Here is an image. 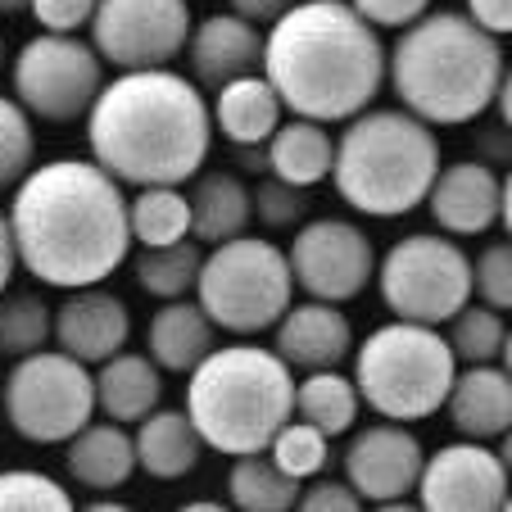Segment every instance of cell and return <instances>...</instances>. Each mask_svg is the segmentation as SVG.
Masks as SVG:
<instances>
[{"label":"cell","mask_w":512,"mask_h":512,"mask_svg":"<svg viewBox=\"0 0 512 512\" xmlns=\"http://www.w3.org/2000/svg\"><path fill=\"white\" fill-rule=\"evenodd\" d=\"M295 508L304 512H358L363 508V494L354 490L349 481H340V476H313L309 490H300V503Z\"/></svg>","instance_id":"obj_39"},{"label":"cell","mask_w":512,"mask_h":512,"mask_svg":"<svg viewBox=\"0 0 512 512\" xmlns=\"http://www.w3.org/2000/svg\"><path fill=\"white\" fill-rule=\"evenodd\" d=\"M73 494L64 481L37 467H5L0 472V512H68Z\"/></svg>","instance_id":"obj_35"},{"label":"cell","mask_w":512,"mask_h":512,"mask_svg":"<svg viewBox=\"0 0 512 512\" xmlns=\"http://www.w3.org/2000/svg\"><path fill=\"white\" fill-rule=\"evenodd\" d=\"M186 512H223L227 503H218V499H191V503H182Z\"/></svg>","instance_id":"obj_47"},{"label":"cell","mask_w":512,"mask_h":512,"mask_svg":"<svg viewBox=\"0 0 512 512\" xmlns=\"http://www.w3.org/2000/svg\"><path fill=\"white\" fill-rule=\"evenodd\" d=\"M503 508H508V512H512V490H508V499H503Z\"/></svg>","instance_id":"obj_52"},{"label":"cell","mask_w":512,"mask_h":512,"mask_svg":"<svg viewBox=\"0 0 512 512\" xmlns=\"http://www.w3.org/2000/svg\"><path fill=\"white\" fill-rule=\"evenodd\" d=\"M512 490V476L503 467L499 449L485 440H458L435 449L417 481V508L426 512H494L503 508Z\"/></svg>","instance_id":"obj_14"},{"label":"cell","mask_w":512,"mask_h":512,"mask_svg":"<svg viewBox=\"0 0 512 512\" xmlns=\"http://www.w3.org/2000/svg\"><path fill=\"white\" fill-rule=\"evenodd\" d=\"M268 454H272V463H277L281 472L295 476V481L304 485L331 463V435L318 431L313 422H304V417H290V422L272 435Z\"/></svg>","instance_id":"obj_34"},{"label":"cell","mask_w":512,"mask_h":512,"mask_svg":"<svg viewBox=\"0 0 512 512\" xmlns=\"http://www.w3.org/2000/svg\"><path fill=\"white\" fill-rule=\"evenodd\" d=\"M41 32H82L96 14V0H28Z\"/></svg>","instance_id":"obj_40"},{"label":"cell","mask_w":512,"mask_h":512,"mask_svg":"<svg viewBox=\"0 0 512 512\" xmlns=\"http://www.w3.org/2000/svg\"><path fill=\"white\" fill-rule=\"evenodd\" d=\"M5 218L19 268L41 286H100L132 254L123 182L96 159L32 164L10 191Z\"/></svg>","instance_id":"obj_1"},{"label":"cell","mask_w":512,"mask_h":512,"mask_svg":"<svg viewBox=\"0 0 512 512\" xmlns=\"http://www.w3.org/2000/svg\"><path fill=\"white\" fill-rule=\"evenodd\" d=\"M91 377H96V413H105L109 422L136 426L164 404V368L150 354L118 349L105 363H96Z\"/></svg>","instance_id":"obj_22"},{"label":"cell","mask_w":512,"mask_h":512,"mask_svg":"<svg viewBox=\"0 0 512 512\" xmlns=\"http://www.w3.org/2000/svg\"><path fill=\"white\" fill-rule=\"evenodd\" d=\"M472 295L499 313H512V241L485 245L472 259Z\"/></svg>","instance_id":"obj_38"},{"label":"cell","mask_w":512,"mask_h":512,"mask_svg":"<svg viewBox=\"0 0 512 512\" xmlns=\"http://www.w3.org/2000/svg\"><path fill=\"white\" fill-rule=\"evenodd\" d=\"M50 318L55 309L37 290H0V358H23L50 345Z\"/></svg>","instance_id":"obj_32"},{"label":"cell","mask_w":512,"mask_h":512,"mask_svg":"<svg viewBox=\"0 0 512 512\" xmlns=\"http://www.w3.org/2000/svg\"><path fill=\"white\" fill-rule=\"evenodd\" d=\"M494 109H499L503 127L512 132V64H503V78H499V91H494Z\"/></svg>","instance_id":"obj_45"},{"label":"cell","mask_w":512,"mask_h":512,"mask_svg":"<svg viewBox=\"0 0 512 512\" xmlns=\"http://www.w3.org/2000/svg\"><path fill=\"white\" fill-rule=\"evenodd\" d=\"M68 449V476L91 494H114L132 481L141 467H136V440L123 422H96L91 417L78 435H68L64 440Z\"/></svg>","instance_id":"obj_20"},{"label":"cell","mask_w":512,"mask_h":512,"mask_svg":"<svg viewBox=\"0 0 512 512\" xmlns=\"http://www.w3.org/2000/svg\"><path fill=\"white\" fill-rule=\"evenodd\" d=\"M14 272H19V254H14L10 218H5V209H0V290L14 286Z\"/></svg>","instance_id":"obj_44"},{"label":"cell","mask_w":512,"mask_h":512,"mask_svg":"<svg viewBox=\"0 0 512 512\" xmlns=\"http://www.w3.org/2000/svg\"><path fill=\"white\" fill-rule=\"evenodd\" d=\"M445 168L431 123L408 109L368 105L336 136L331 186L354 213L368 218H404L426 204L435 173Z\"/></svg>","instance_id":"obj_6"},{"label":"cell","mask_w":512,"mask_h":512,"mask_svg":"<svg viewBox=\"0 0 512 512\" xmlns=\"http://www.w3.org/2000/svg\"><path fill=\"white\" fill-rule=\"evenodd\" d=\"M499 223L508 227V241H512V168L503 177V204H499Z\"/></svg>","instance_id":"obj_46"},{"label":"cell","mask_w":512,"mask_h":512,"mask_svg":"<svg viewBox=\"0 0 512 512\" xmlns=\"http://www.w3.org/2000/svg\"><path fill=\"white\" fill-rule=\"evenodd\" d=\"M37 159V132L32 114L14 96H0V191H14L19 177Z\"/></svg>","instance_id":"obj_36"},{"label":"cell","mask_w":512,"mask_h":512,"mask_svg":"<svg viewBox=\"0 0 512 512\" xmlns=\"http://www.w3.org/2000/svg\"><path fill=\"white\" fill-rule=\"evenodd\" d=\"M268 173L290 186L313 191L318 182H331V164H336V136L318 118H286L277 132L268 136Z\"/></svg>","instance_id":"obj_27"},{"label":"cell","mask_w":512,"mask_h":512,"mask_svg":"<svg viewBox=\"0 0 512 512\" xmlns=\"http://www.w3.org/2000/svg\"><path fill=\"white\" fill-rule=\"evenodd\" d=\"M449 422L467 440H499L512 426V377L499 363H472L449 386Z\"/></svg>","instance_id":"obj_21"},{"label":"cell","mask_w":512,"mask_h":512,"mask_svg":"<svg viewBox=\"0 0 512 512\" xmlns=\"http://www.w3.org/2000/svg\"><path fill=\"white\" fill-rule=\"evenodd\" d=\"M503 46L494 32L454 10L422 14L386 50V82L399 105L431 127H463L494 105L503 78Z\"/></svg>","instance_id":"obj_4"},{"label":"cell","mask_w":512,"mask_h":512,"mask_svg":"<svg viewBox=\"0 0 512 512\" xmlns=\"http://www.w3.org/2000/svg\"><path fill=\"white\" fill-rule=\"evenodd\" d=\"M186 59H191V78L200 82V91H218L223 82L263 68V32L236 10L209 14L186 37Z\"/></svg>","instance_id":"obj_19"},{"label":"cell","mask_w":512,"mask_h":512,"mask_svg":"<svg viewBox=\"0 0 512 512\" xmlns=\"http://www.w3.org/2000/svg\"><path fill=\"white\" fill-rule=\"evenodd\" d=\"M227 5L250 23H277L281 14H286L290 5H300V0H227Z\"/></svg>","instance_id":"obj_43"},{"label":"cell","mask_w":512,"mask_h":512,"mask_svg":"<svg viewBox=\"0 0 512 512\" xmlns=\"http://www.w3.org/2000/svg\"><path fill=\"white\" fill-rule=\"evenodd\" d=\"M191 236L200 245H218V241H232V236H245L254 223V195L250 186L241 182L236 173H195L191 177Z\"/></svg>","instance_id":"obj_26"},{"label":"cell","mask_w":512,"mask_h":512,"mask_svg":"<svg viewBox=\"0 0 512 512\" xmlns=\"http://www.w3.org/2000/svg\"><path fill=\"white\" fill-rule=\"evenodd\" d=\"M213 318L200 309V300L182 295V300H159L155 318L145 327V354L155 358L164 372H186L200 363L204 354L213 349Z\"/></svg>","instance_id":"obj_24"},{"label":"cell","mask_w":512,"mask_h":512,"mask_svg":"<svg viewBox=\"0 0 512 512\" xmlns=\"http://www.w3.org/2000/svg\"><path fill=\"white\" fill-rule=\"evenodd\" d=\"M377 290L395 318L440 327L472 300V259L449 232H413L377 263Z\"/></svg>","instance_id":"obj_10"},{"label":"cell","mask_w":512,"mask_h":512,"mask_svg":"<svg viewBox=\"0 0 512 512\" xmlns=\"http://www.w3.org/2000/svg\"><path fill=\"white\" fill-rule=\"evenodd\" d=\"M272 349L290 363V372H322L340 368L354 354V322L340 304L304 300L290 304L272 327Z\"/></svg>","instance_id":"obj_17"},{"label":"cell","mask_w":512,"mask_h":512,"mask_svg":"<svg viewBox=\"0 0 512 512\" xmlns=\"http://www.w3.org/2000/svg\"><path fill=\"white\" fill-rule=\"evenodd\" d=\"M0 59H5V37H0Z\"/></svg>","instance_id":"obj_53"},{"label":"cell","mask_w":512,"mask_h":512,"mask_svg":"<svg viewBox=\"0 0 512 512\" xmlns=\"http://www.w3.org/2000/svg\"><path fill=\"white\" fill-rule=\"evenodd\" d=\"M503 336H508L503 313L490 309V304L467 300L463 309L449 318V349H454V358L463 368H472V363H499Z\"/></svg>","instance_id":"obj_33"},{"label":"cell","mask_w":512,"mask_h":512,"mask_svg":"<svg viewBox=\"0 0 512 512\" xmlns=\"http://www.w3.org/2000/svg\"><path fill=\"white\" fill-rule=\"evenodd\" d=\"M499 368L512 377V327H508V336H503V349H499Z\"/></svg>","instance_id":"obj_49"},{"label":"cell","mask_w":512,"mask_h":512,"mask_svg":"<svg viewBox=\"0 0 512 512\" xmlns=\"http://www.w3.org/2000/svg\"><path fill=\"white\" fill-rule=\"evenodd\" d=\"M0 413L28 445H64L96 417V377L64 349H32L0 381Z\"/></svg>","instance_id":"obj_9"},{"label":"cell","mask_w":512,"mask_h":512,"mask_svg":"<svg viewBox=\"0 0 512 512\" xmlns=\"http://www.w3.org/2000/svg\"><path fill=\"white\" fill-rule=\"evenodd\" d=\"M14 100L41 123L87 118L105 87V59L78 32H37L14 55Z\"/></svg>","instance_id":"obj_11"},{"label":"cell","mask_w":512,"mask_h":512,"mask_svg":"<svg viewBox=\"0 0 512 512\" xmlns=\"http://www.w3.org/2000/svg\"><path fill=\"white\" fill-rule=\"evenodd\" d=\"M200 263H204V245L195 236L173 245H141L132 259V277L155 300H182V295H195Z\"/></svg>","instance_id":"obj_29"},{"label":"cell","mask_w":512,"mask_h":512,"mask_svg":"<svg viewBox=\"0 0 512 512\" xmlns=\"http://www.w3.org/2000/svg\"><path fill=\"white\" fill-rule=\"evenodd\" d=\"M195 300L213 318L218 331L250 340L259 331H272L277 318L295 300V272L281 245L268 236H232L204 250Z\"/></svg>","instance_id":"obj_8"},{"label":"cell","mask_w":512,"mask_h":512,"mask_svg":"<svg viewBox=\"0 0 512 512\" xmlns=\"http://www.w3.org/2000/svg\"><path fill=\"white\" fill-rule=\"evenodd\" d=\"M132 245H173L191 236V200L182 186H136L127 200Z\"/></svg>","instance_id":"obj_31"},{"label":"cell","mask_w":512,"mask_h":512,"mask_svg":"<svg viewBox=\"0 0 512 512\" xmlns=\"http://www.w3.org/2000/svg\"><path fill=\"white\" fill-rule=\"evenodd\" d=\"M372 28H408L417 23L426 10H431V0H349Z\"/></svg>","instance_id":"obj_41"},{"label":"cell","mask_w":512,"mask_h":512,"mask_svg":"<svg viewBox=\"0 0 512 512\" xmlns=\"http://www.w3.org/2000/svg\"><path fill=\"white\" fill-rule=\"evenodd\" d=\"M458 377L449 336L426 322H386L354 349L358 399L390 422H426L445 408Z\"/></svg>","instance_id":"obj_7"},{"label":"cell","mask_w":512,"mask_h":512,"mask_svg":"<svg viewBox=\"0 0 512 512\" xmlns=\"http://www.w3.org/2000/svg\"><path fill=\"white\" fill-rule=\"evenodd\" d=\"M87 508H91V512H123V508H127V503H114V499H100V503H87Z\"/></svg>","instance_id":"obj_50"},{"label":"cell","mask_w":512,"mask_h":512,"mask_svg":"<svg viewBox=\"0 0 512 512\" xmlns=\"http://www.w3.org/2000/svg\"><path fill=\"white\" fill-rule=\"evenodd\" d=\"M213 109L173 68H123L87 109V150L123 186H182L204 168Z\"/></svg>","instance_id":"obj_2"},{"label":"cell","mask_w":512,"mask_h":512,"mask_svg":"<svg viewBox=\"0 0 512 512\" xmlns=\"http://www.w3.org/2000/svg\"><path fill=\"white\" fill-rule=\"evenodd\" d=\"M186 413L204 449H218L227 458L259 454L295 417V372L277 349L250 340L223 349L213 345L186 372Z\"/></svg>","instance_id":"obj_5"},{"label":"cell","mask_w":512,"mask_h":512,"mask_svg":"<svg viewBox=\"0 0 512 512\" xmlns=\"http://www.w3.org/2000/svg\"><path fill=\"white\" fill-rule=\"evenodd\" d=\"M28 10V0H0V14H23Z\"/></svg>","instance_id":"obj_51"},{"label":"cell","mask_w":512,"mask_h":512,"mask_svg":"<svg viewBox=\"0 0 512 512\" xmlns=\"http://www.w3.org/2000/svg\"><path fill=\"white\" fill-rule=\"evenodd\" d=\"M132 440H136V467L150 481H182V476H191L200 467V454H204V440L186 408L159 404L155 413H145L136 422Z\"/></svg>","instance_id":"obj_23"},{"label":"cell","mask_w":512,"mask_h":512,"mask_svg":"<svg viewBox=\"0 0 512 512\" xmlns=\"http://www.w3.org/2000/svg\"><path fill=\"white\" fill-rule=\"evenodd\" d=\"M127 336H132V313H127L123 295L105 290V281L100 286L64 290V300H59L55 318H50L55 349L82 358L87 368H96L109 354L127 349Z\"/></svg>","instance_id":"obj_16"},{"label":"cell","mask_w":512,"mask_h":512,"mask_svg":"<svg viewBox=\"0 0 512 512\" xmlns=\"http://www.w3.org/2000/svg\"><path fill=\"white\" fill-rule=\"evenodd\" d=\"M209 109H213V127H218L232 145H268V136L277 132L281 114H286L277 87L263 78V68L259 73H245V78L223 82V87L213 91Z\"/></svg>","instance_id":"obj_25"},{"label":"cell","mask_w":512,"mask_h":512,"mask_svg":"<svg viewBox=\"0 0 512 512\" xmlns=\"http://www.w3.org/2000/svg\"><path fill=\"white\" fill-rule=\"evenodd\" d=\"M422 440L408 431V422H381L363 426V431L349 435L345 445V481L363 494V503H395L408 499L422 481Z\"/></svg>","instance_id":"obj_15"},{"label":"cell","mask_w":512,"mask_h":512,"mask_svg":"<svg viewBox=\"0 0 512 512\" xmlns=\"http://www.w3.org/2000/svg\"><path fill=\"white\" fill-rule=\"evenodd\" d=\"M467 19H476L485 32L508 37L512 32V0H467Z\"/></svg>","instance_id":"obj_42"},{"label":"cell","mask_w":512,"mask_h":512,"mask_svg":"<svg viewBox=\"0 0 512 512\" xmlns=\"http://www.w3.org/2000/svg\"><path fill=\"white\" fill-rule=\"evenodd\" d=\"M431 218L440 232L449 236H481L499 223L503 204V177L481 159H458V164L440 168L431 182Z\"/></svg>","instance_id":"obj_18"},{"label":"cell","mask_w":512,"mask_h":512,"mask_svg":"<svg viewBox=\"0 0 512 512\" xmlns=\"http://www.w3.org/2000/svg\"><path fill=\"white\" fill-rule=\"evenodd\" d=\"M0 381H5V372H0Z\"/></svg>","instance_id":"obj_54"},{"label":"cell","mask_w":512,"mask_h":512,"mask_svg":"<svg viewBox=\"0 0 512 512\" xmlns=\"http://www.w3.org/2000/svg\"><path fill=\"white\" fill-rule=\"evenodd\" d=\"M263 78L290 114L349 123L386 87V46L349 0H300L263 32Z\"/></svg>","instance_id":"obj_3"},{"label":"cell","mask_w":512,"mask_h":512,"mask_svg":"<svg viewBox=\"0 0 512 512\" xmlns=\"http://www.w3.org/2000/svg\"><path fill=\"white\" fill-rule=\"evenodd\" d=\"M358 408H363V399H358L354 377H345L340 368L304 372V381H295V417L313 422L318 431H327L331 440L354 431Z\"/></svg>","instance_id":"obj_28"},{"label":"cell","mask_w":512,"mask_h":512,"mask_svg":"<svg viewBox=\"0 0 512 512\" xmlns=\"http://www.w3.org/2000/svg\"><path fill=\"white\" fill-rule=\"evenodd\" d=\"M186 0H96L87 32L91 46L114 68H164L191 37Z\"/></svg>","instance_id":"obj_12"},{"label":"cell","mask_w":512,"mask_h":512,"mask_svg":"<svg viewBox=\"0 0 512 512\" xmlns=\"http://www.w3.org/2000/svg\"><path fill=\"white\" fill-rule=\"evenodd\" d=\"M250 195H254V223H263L268 232L300 227L304 213H309V191L281 182V177H272V173H263V182L254 186Z\"/></svg>","instance_id":"obj_37"},{"label":"cell","mask_w":512,"mask_h":512,"mask_svg":"<svg viewBox=\"0 0 512 512\" xmlns=\"http://www.w3.org/2000/svg\"><path fill=\"white\" fill-rule=\"evenodd\" d=\"M227 499L241 512H286L300 503V481L281 472L268 449L236 454L232 472H227Z\"/></svg>","instance_id":"obj_30"},{"label":"cell","mask_w":512,"mask_h":512,"mask_svg":"<svg viewBox=\"0 0 512 512\" xmlns=\"http://www.w3.org/2000/svg\"><path fill=\"white\" fill-rule=\"evenodd\" d=\"M499 458H503V467H508V476H512V426L499 435Z\"/></svg>","instance_id":"obj_48"},{"label":"cell","mask_w":512,"mask_h":512,"mask_svg":"<svg viewBox=\"0 0 512 512\" xmlns=\"http://www.w3.org/2000/svg\"><path fill=\"white\" fill-rule=\"evenodd\" d=\"M286 259L290 272H295V290L327 304L358 300L377 277V250H372L368 232L349 223V218H309V223H300Z\"/></svg>","instance_id":"obj_13"}]
</instances>
